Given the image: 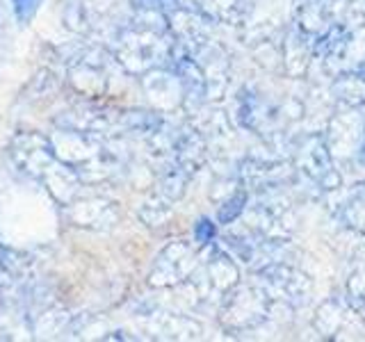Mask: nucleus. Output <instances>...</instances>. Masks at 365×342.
<instances>
[{
  "label": "nucleus",
  "mask_w": 365,
  "mask_h": 342,
  "mask_svg": "<svg viewBox=\"0 0 365 342\" xmlns=\"http://www.w3.org/2000/svg\"><path fill=\"white\" fill-rule=\"evenodd\" d=\"M269 294L265 288L258 285H242V288H235L228 292L224 299L222 308V319L233 328H249L260 324L267 315L269 308Z\"/></svg>",
  "instance_id": "1"
},
{
  "label": "nucleus",
  "mask_w": 365,
  "mask_h": 342,
  "mask_svg": "<svg viewBox=\"0 0 365 342\" xmlns=\"http://www.w3.org/2000/svg\"><path fill=\"white\" fill-rule=\"evenodd\" d=\"M294 165L302 176L317 182L322 190L338 187L340 176L334 169V153H331V148L322 137H308V140H304L299 151H297Z\"/></svg>",
  "instance_id": "2"
},
{
  "label": "nucleus",
  "mask_w": 365,
  "mask_h": 342,
  "mask_svg": "<svg viewBox=\"0 0 365 342\" xmlns=\"http://www.w3.org/2000/svg\"><path fill=\"white\" fill-rule=\"evenodd\" d=\"M265 274V283H262V288L269 294V299H281V301H292L297 304V299H304V290L299 285H308L306 283V276H302L299 271H294L285 265H277V267H269L262 271Z\"/></svg>",
  "instance_id": "3"
},
{
  "label": "nucleus",
  "mask_w": 365,
  "mask_h": 342,
  "mask_svg": "<svg viewBox=\"0 0 365 342\" xmlns=\"http://www.w3.org/2000/svg\"><path fill=\"white\" fill-rule=\"evenodd\" d=\"M342 219L356 233L365 235V182L349 192L345 205H342Z\"/></svg>",
  "instance_id": "4"
},
{
  "label": "nucleus",
  "mask_w": 365,
  "mask_h": 342,
  "mask_svg": "<svg viewBox=\"0 0 365 342\" xmlns=\"http://www.w3.org/2000/svg\"><path fill=\"white\" fill-rule=\"evenodd\" d=\"M336 94L347 105H363L365 103V73H342L336 80Z\"/></svg>",
  "instance_id": "5"
},
{
  "label": "nucleus",
  "mask_w": 365,
  "mask_h": 342,
  "mask_svg": "<svg viewBox=\"0 0 365 342\" xmlns=\"http://www.w3.org/2000/svg\"><path fill=\"white\" fill-rule=\"evenodd\" d=\"M347 294L349 304L365 317V260H359L354 265L347 281Z\"/></svg>",
  "instance_id": "6"
},
{
  "label": "nucleus",
  "mask_w": 365,
  "mask_h": 342,
  "mask_svg": "<svg viewBox=\"0 0 365 342\" xmlns=\"http://www.w3.org/2000/svg\"><path fill=\"white\" fill-rule=\"evenodd\" d=\"M245 205H247V192L240 190V192H235L233 197L222 205L220 212H217V219H220V224L235 222L237 217L245 212Z\"/></svg>",
  "instance_id": "7"
},
{
  "label": "nucleus",
  "mask_w": 365,
  "mask_h": 342,
  "mask_svg": "<svg viewBox=\"0 0 365 342\" xmlns=\"http://www.w3.org/2000/svg\"><path fill=\"white\" fill-rule=\"evenodd\" d=\"M194 237H197V242L201 244H210L217 237V226L210 219H199V224L194 226Z\"/></svg>",
  "instance_id": "8"
},
{
  "label": "nucleus",
  "mask_w": 365,
  "mask_h": 342,
  "mask_svg": "<svg viewBox=\"0 0 365 342\" xmlns=\"http://www.w3.org/2000/svg\"><path fill=\"white\" fill-rule=\"evenodd\" d=\"M37 3L39 0H16V14L21 19H28L34 11V7H37Z\"/></svg>",
  "instance_id": "9"
}]
</instances>
